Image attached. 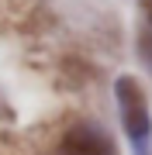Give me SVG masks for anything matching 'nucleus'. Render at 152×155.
Here are the masks:
<instances>
[{
	"label": "nucleus",
	"mask_w": 152,
	"mask_h": 155,
	"mask_svg": "<svg viewBox=\"0 0 152 155\" xmlns=\"http://www.w3.org/2000/svg\"><path fill=\"white\" fill-rule=\"evenodd\" d=\"M114 93H118V107H121V124H124V131H128L131 145L138 148V155H145L149 138H152V117H149L145 93H142V86H138L131 76H121L118 83H114Z\"/></svg>",
	"instance_id": "obj_1"
},
{
	"label": "nucleus",
	"mask_w": 152,
	"mask_h": 155,
	"mask_svg": "<svg viewBox=\"0 0 152 155\" xmlns=\"http://www.w3.org/2000/svg\"><path fill=\"white\" fill-rule=\"evenodd\" d=\"M62 152L66 155H114V141L107 138L100 127L79 124L62 138Z\"/></svg>",
	"instance_id": "obj_2"
},
{
	"label": "nucleus",
	"mask_w": 152,
	"mask_h": 155,
	"mask_svg": "<svg viewBox=\"0 0 152 155\" xmlns=\"http://www.w3.org/2000/svg\"><path fill=\"white\" fill-rule=\"evenodd\" d=\"M142 55H145V62L152 66V35H142Z\"/></svg>",
	"instance_id": "obj_3"
},
{
	"label": "nucleus",
	"mask_w": 152,
	"mask_h": 155,
	"mask_svg": "<svg viewBox=\"0 0 152 155\" xmlns=\"http://www.w3.org/2000/svg\"><path fill=\"white\" fill-rule=\"evenodd\" d=\"M142 11L149 14V24H152V0H145V4H142Z\"/></svg>",
	"instance_id": "obj_4"
}]
</instances>
